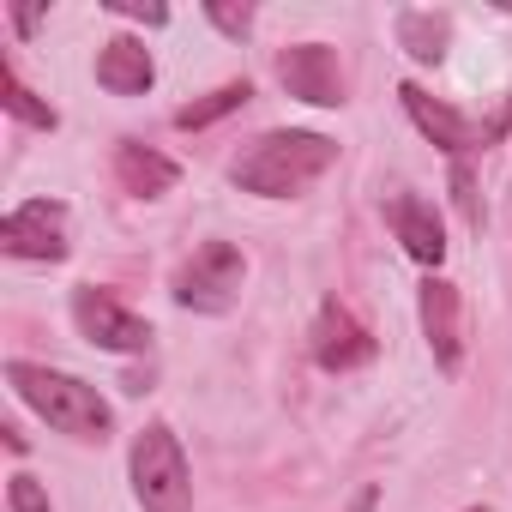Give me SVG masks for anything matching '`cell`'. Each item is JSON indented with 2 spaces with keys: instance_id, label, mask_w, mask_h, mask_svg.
<instances>
[{
  "instance_id": "obj_1",
  "label": "cell",
  "mask_w": 512,
  "mask_h": 512,
  "mask_svg": "<svg viewBox=\"0 0 512 512\" xmlns=\"http://www.w3.org/2000/svg\"><path fill=\"white\" fill-rule=\"evenodd\" d=\"M332 163H338V139H326V133H260L229 163V181L260 199H290V193L314 187Z\"/></svg>"
},
{
  "instance_id": "obj_2",
  "label": "cell",
  "mask_w": 512,
  "mask_h": 512,
  "mask_svg": "<svg viewBox=\"0 0 512 512\" xmlns=\"http://www.w3.org/2000/svg\"><path fill=\"white\" fill-rule=\"evenodd\" d=\"M7 380H13V392H19L49 428L73 434V440H97V446L109 440L115 410L103 404L97 386H85V380H73V374H61V368H37V362H7Z\"/></svg>"
},
{
  "instance_id": "obj_3",
  "label": "cell",
  "mask_w": 512,
  "mask_h": 512,
  "mask_svg": "<svg viewBox=\"0 0 512 512\" xmlns=\"http://www.w3.org/2000/svg\"><path fill=\"white\" fill-rule=\"evenodd\" d=\"M133 494H139L145 512H187V500H193L187 452H181V440L163 422H151L133 440Z\"/></svg>"
},
{
  "instance_id": "obj_4",
  "label": "cell",
  "mask_w": 512,
  "mask_h": 512,
  "mask_svg": "<svg viewBox=\"0 0 512 512\" xmlns=\"http://www.w3.org/2000/svg\"><path fill=\"white\" fill-rule=\"evenodd\" d=\"M247 284V260H241V247L229 241H205L193 247V260L175 272V302L193 308V314H229L235 296Z\"/></svg>"
},
{
  "instance_id": "obj_5",
  "label": "cell",
  "mask_w": 512,
  "mask_h": 512,
  "mask_svg": "<svg viewBox=\"0 0 512 512\" xmlns=\"http://www.w3.org/2000/svg\"><path fill=\"white\" fill-rule=\"evenodd\" d=\"M0 247H7L13 260H67V205L61 199H31V205L7 211Z\"/></svg>"
},
{
  "instance_id": "obj_6",
  "label": "cell",
  "mask_w": 512,
  "mask_h": 512,
  "mask_svg": "<svg viewBox=\"0 0 512 512\" xmlns=\"http://www.w3.org/2000/svg\"><path fill=\"white\" fill-rule=\"evenodd\" d=\"M73 320H79V332L97 344V350H151V326L139 320V314H127L109 290H73Z\"/></svg>"
},
{
  "instance_id": "obj_7",
  "label": "cell",
  "mask_w": 512,
  "mask_h": 512,
  "mask_svg": "<svg viewBox=\"0 0 512 512\" xmlns=\"http://www.w3.org/2000/svg\"><path fill=\"white\" fill-rule=\"evenodd\" d=\"M278 79L290 97L314 103V109H338L344 103V73H338V55L326 43H296L278 55Z\"/></svg>"
},
{
  "instance_id": "obj_8",
  "label": "cell",
  "mask_w": 512,
  "mask_h": 512,
  "mask_svg": "<svg viewBox=\"0 0 512 512\" xmlns=\"http://www.w3.org/2000/svg\"><path fill=\"white\" fill-rule=\"evenodd\" d=\"M314 362L326 374H350V368L374 362V338L362 332V320L344 302H326L320 308V320H314Z\"/></svg>"
},
{
  "instance_id": "obj_9",
  "label": "cell",
  "mask_w": 512,
  "mask_h": 512,
  "mask_svg": "<svg viewBox=\"0 0 512 512\" xmlns=\"http://www.w3.org/2000/svg\"><path fill=\"white\" fill-rule=\"evenodd\" d=\"M398 97H404L410 121H416V127H422V133H428V139H434L440 151H452V157H458V151H470V145H488V139H500V127H476V121H464L458 109L434 103V97H428L422 85H404Z\"/></svg>"
},
{
  "instance_id": "obj_10",
  "label": "cell",
  "mask_w": 512,
  "mask_h": 512,
  "mask_svg": "<svg viewBox=\"0 0 512 512\" xmlns=\"http://www.w3.org/2000/svg\"><path fill=\"white\" fill-rule=\"evenodd\" d=\"M422 332H428V350L446 374H458L464 362V320H458V290L446 278H428L422 284Z\"/></svg>"
},
{
  "instance_id": "obj_11",
  "label": "cell",
  "mask_w": 512,
  "mask_h": 512,
  "mask_svg": "<svg viewBox=\"0 0 512 512\" xmlns=\"http://www.w3.org/2000/svg\"><path fill=\"white\" fill-rule=\"evenodd\" d=\"M386 223H392V235L404 241L410 260H422V266H440V260H446V229H440L434 205H422V199L404 193V199L386 205Z\"/></svg>"
},
{
  "instance_id": "obj_12",
  "label": "cell",
  "mask_w": 512,
  "mask_h": 512,
  "mask_svg": "<svg viewBox=\"0 0 512 512\" xmlns=\"http://www.w3.org/2000/svg\"><path fill=\"white\" fill-rule=\"evenodd\" d=\"M151 79H157V67H151V49H145L139 37L103 43V55H97V85H103V91H115V97H145Z\"/></svg>"
},
{
  "instance_id": "obj_13",
  "label": "cell",
  "mask_w": 512,
  "mask_h": 512,
  "mask_svg": "<svg viewBox=\"0 0 512 512\" xmlns=\"http://www.w3.org/2000/svg\"><path fill=\"white\" fill-rule=\"evenodd\" d=\"M115 175H121V187H127V193H139V199H157V193H169V187L181 181V169H175L163 151L139 145V139L115 145Z\"/></svg>"
},
{
  "instance_id": "obj_14",
  "label": "cell",
  "mask_w": 512,
  "mask_h": 512,
  "mask_svg": "<svg viewBox=\"0 0 512 512\" xmlns=\"http://www.w3.org/2000/svg\"><path fill=\"white\" fill-rule=\"evenodd\" d=\"M446 37H452V19L446 13H398V43L416 61H440L446 55Z\"/></svg>"
},
{
  "instance_id": "obj_15",
  "label": "cell",
  "mask_w": 512,
  "mask_h": 512,
  "mask_svg": "<svg viewBox=\"0 0 512 512\" xmlns=\"http://www.w3.org/2000/svg\"><path fill=\"white\" fill-rule=\"evenodd\" d=\"M253 91H247V79L241 85H217L211 97H199V103H187V109H175V127L181 133H199V127H211V121H223V115H235L241 103H247Z\"/></svg>"
},
{
  "instance_id": "obj_16",
  "label": "cell",
  "mask_w": 512,
  "mask_h": 512,
  "mask_svg": "<svg viewBox=\"0 0 512 512\" xmlns=\"http://www.w3.org/2000/svg\"><path fill=\"white\" fill-rule=\"evenodd\" d=\"M0 85H7V109H13L19 121H31V127H49V133H55V109H49V103H37V91L19 79V67H13V61L0 67Z\"/></svg>"
},
{
  "instance_id": "obj_17",
  "label": "cell",
  "mask_w": 512,
  "mask_h": 512,
  "mask_svg": "<svg viewBox=\"0 0 512 512\" xmlns=\"http://www.w3.org/2000/svg\"><path fill=\"white\" fill-rule=\"evenodd\" d=\"M7 506H13V512H55L49 494H43V482H37L31 470H19V476L7 482Z\"/></svg>"
},
{
  "instance_id": "obj_18",
  "label": "cell",
  "mask_w": 512,
  "mask_h": 512,
  "mask_svg": "<svg viewBox=\"0 0 512 512\" xmlns=\"http://www.w3.org/2000/svg\"><path fill=\"white\" fill-rule=\"evenodd\" d=\"M205 19H211L223 37H247V31H253V7H217V0H211Z\"/></svg>"
},
{
  "instance_id": "obj_19",
  "label": "cell",
  "mask_w": 512,
  "mask_h": 512,
  "mask_svg": "<svg viewBox=\"0 0 512 512\" xmlns=\"http://www.w3.org/2000/svg\"><path fill=\"white\" fill-rule=\"evenodd\" d=\"M103 7H109V13H127V19H145V25H163V19H169L163 7H145V0H103Z\"/></svg>"
},
{
  "instance_id": "obj_20",
  "label": "cell",
  "mask_w": 512,
  "mask_h": 512,
  "mask_svg": "<svg viewBox=\"0 0 512 512\" xmlns=\"http://www.w3.org/2000/svg\"><path fill=\"white\" fill-rule=\"evenodd\" d=\"M452 193H458V205H464L470 229H482V211H476V193H470V169H452Z\"/></svg>"
},
{
  "instance_id": "obj_21",
  "label": "cell",
  "mask_w": 512,
  "mask_h": 512,
  "mask_svg": "<svg viewBox=\"0 0 512 512\" xmlns=\"http://www.w3.org/2000/svg\"><path fill=\"white\" fill-rule=\"evenodd\" d=\"M13 19H19V31H37V19H43V13H37V7H13Z\"/></svg>"
},
{
  "instance_id": "obj_22",
  "label": "cell",
  "mask_w": 512,
  "mask_h": 512,
  "mask_svg": "<svg viewBox=\"0 0 512 512\" xmlns=\"http://www.w3.org/2000/svg\"><path fill=\"white\" fill-rule=\"evenodd\" d=\"M374 506V488H362V500H356V512H368Z\"/></svg>"
},
{
  "instance_id": "obj_23",
  "label": "cell",
  "mask_w": 512,
  "mask_h": 512,
  "mask_svg": "<svg viewBox=\"0 0 512 512\" xmlns=\"http://www.w3.org/2000/svg\"><path fill=\"white\" fill-rule=\"evenodd\" d=\"M470 512H488V506H470Z\"/></svg>"
}]
</instances>
